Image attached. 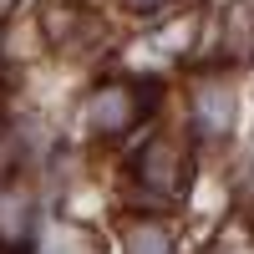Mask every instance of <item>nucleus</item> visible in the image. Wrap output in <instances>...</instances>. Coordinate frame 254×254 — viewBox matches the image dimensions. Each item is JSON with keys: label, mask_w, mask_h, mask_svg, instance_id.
I'll return each instance as SVG.
<instances>
[{"label": "nucleus", "mask_w": 254, "mask_h": 254, "mask_svg": "<svg viewBox=\"0 0 254 254\" xmlns=\"http://www.w3.org/2000/svg\"><path fill=\"white\" fill-rule=\"evenodd\" d=\"M193 122H198V132H224L229 127V97L219 92V87H203L198 97H193Z\"/></svg>", "instance_id": "20e7f679"}, {"label": "nucleus", "mask_w": 254, "mask_h": 254, "mask_svg": "<svg viewBox=\"0 0 254 254\" xmlns=\"http://www.w3.org/2000/svg\"><path fill=\"white\" fill-rule=\"evenodd\" d=\"M31 234V193L20 183L0 188V244H20Z\"/></svg>", "instance_id": "7ed1b4c3"}, {"label": "nucleus", "mask_w": 254, "mask_h": 254, "mask_svg": "<svg viewBox=\"0 0 254 254\" xmlns=\"http://www.w3.org/2000/svg\"><path fill=\"white\" fill-rule=\"evenodd\" d=\"M127 10H158V5H168V0H122Z\"/></svg>", "instance_id": "423d86ee"}, {"label": "nucleus", "mask_w": 254, "mask_h": 254, "mask_svg": "<svg viewBox=\"0 0 254 254\" xmlns=\"http://www.w3.org/2000/svg\"><path fill=\"white\" fill-rule=\"evenodd\" d=\"M142 117V97L132 87H122V81H112V87H97L92 102H87V122H92V132L102 137H122V132H132Z\"/></svg>", "instance_id": "f257e3e1"}, {"label": "nucleus", "mask_w": 254, "mask_h": 254, "mask_svg": "<svg viewBox=\"0 0 254 254\" xmlns=\"http://www.w3.org/2000/svg\"><path fill=\"white\" fill-rule=\"evenodd\" d=\"M137 173H142L147 188L168 193V188H178V178H183V153L168 137H153V142L142 147V158H137Z\"/></svg>", "instance_id": "f03ea898"}, {"label": "nucleus", "mask_w": 254, "mask_h": 254, "mask_svg": "<svg viewBox=\"0 0 254 254\" xmlns=\"http://www.w3.org/2000/svg\"><path fill=\"white\" fill-rule=\"evenodd\" d=\"M127 254H173V239H168L163 224H132L127 229Z\"/></svg>", "instance_id": "39448f33"}]
</instances>
